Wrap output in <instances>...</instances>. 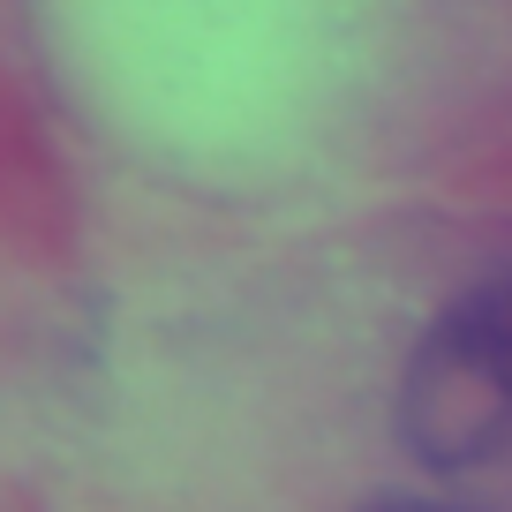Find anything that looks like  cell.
<instances>
[{
  "label": "cell",
  "mask_w": 512,
  "mask_h": 512,
  "mask_svg": "<svg viewBox=\"0 0 512 512\" xmlns=\"http://www.w3.org/2000/svg\"><path fill=\"white\" fill-rule=\"evenodd\" d=\"M354 512H490V505H467V497H369Z\"/></svg>",
  "instance_id": "2"
},
{
  "label": "cell",
  "mask_w": 512,
  "mask_h": 512,
  "mask_svg": "<svg viewBox=\"0 0 512 512\" xmlns=\"http://www.w3.org/2000/svg\"><path fill=\"white\" fill-rule=\"evenodd\" d=\"M400 437L430 475L512 467V272L437 309L400 377Z\"/></svg>",
  "instance_id": "1"
}]
</instances>
